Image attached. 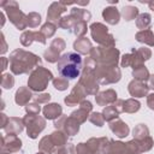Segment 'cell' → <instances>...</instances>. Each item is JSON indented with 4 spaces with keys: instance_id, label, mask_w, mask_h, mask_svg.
Wrapping results in <instances>:
<instances>
[{
    "instance_id": "obj_34",
    "label": "cell",
    "mask_w": 154,
    "mask_h": 154,
    "mask_svg": "<svg viewBox=\"0 0 154 154\" xmlns=\"http://www.w3.org/2000/svg\"><path fill=\"white\" fill-rule=\"evenodd\" d=\"M108 149H109L113 154H128L126 143L120 142V141H113V140H109Z\"/></svg>"
},
{
    "instance_id": "obj_53",
    "label": "cell",
    "mask_w": 154,
    "mask_h": 154,
    "mask_svg": "<svg viewBox=\"0 0 154 154\" xmlns=\"http://www.w3.org/2000/svg\"><path fill=\"white\" fill-rule=\"evenodd\" d=\"M1 61H2V65H1V70H2V71H5V70L7 69V63H10V61H8V59H6L5 57H2V58H1Z\"/></svg>"
},
{
    "instance_id": "obj_36",
    "label": "cell",
    "mask_w": 154,
    "mask_h": 154,
    "mask_svg": "<svg viewBox=\"0 0 154 154\" xmlns=\"http://www.w3.org/2000/svg\"><path fill=\"white\" fill-rule=\"evenodd\" d=\"M76 23H77V19L75 17H72L71 14H69V16H64V17L60 18V20L58 23V26L61 28V29L72 31V29H73Z\"/></svg>"
},
{
    "instance_id": "obj_8",
    "label": "cell",
    "mask_w": 154,
    "mask_h": 154,
    "mask_svg": "<svg viewBox=\"0 0 154 154\" xmlns=\"http://www.w3.org/2000/svg\"><path fill=\"white\" fill-rule=\"evenodd\" d=\"M90 34L93 40L99 43L101 47H114V37L112 34L108 32V28L102 23H93L90 25Z\"/></svg>"
},
{
    "instance_id": "obj_14",
    "label": "cell",
    "mask_w": 154,
    "mask_h": 154,
    "mask_svg": "<svg viewBox=\"0 0 154 154\" xmlns=\"http://www.w3.org/2000/svg\"><path fill=\"white\" fill-rule=\"evenodd\" d=\"M91 109H93L91 102L88 100H83L79 102V108L73 111L70 114V117L73 118L78 124H82L87 120V118H89V113H91Z\"/></svg>"
},
{
    "instance_id": "obj_56",
    "label": "cell",
    "mask_w": 154,
    "mask_h": 154,
    "mask_svg": "<svg viewBox=\"0 0 154 154\" xmlns=\"http://www.w3.org/2000/svg\"><path fill=\"white\" fill-rule=\"evenodd\" d=\"M148 6H149V8H150L152 11H154V0L148 1Z\"/></svg>"
},
{
    "instance_id": "obj_1",
    "label": "cell",
    "mask_w": 154,
    "mask_h": 154,
    "mask_svg": "<svg viewBox=\"0 0 154 154\" xmlns=\"http://www.w3.org/2000/svg\"><path fill=\"white\" fill-rule=\"evenodd\" d=\"M10 69L14 75L22 73H31L37 65H40L41 59L36 54L24 51V49H16L10 54L8 58Z\"/></svg>"
},
{
    "instance_id": "obj_27",
    "label": "cell",
    "mask_w": 154,
    "mask_h": 154,
    "mask_svg": "<svg viewBox=\"0 0 154 154\" xmlns=\"http://www.w3.org/2000/svg\"><path fill=\"white\" fill-rule=\"evenodd\" d=\"M136 41L141 42V43H144L149 47H153L154 46V34L150 29H147V30H140L136 35Z\"/></svg>"
},
{
    "instance_id": "obj_55",
    "label": "cell",
    "mask_w": 154,
    "mask_h": 154,
    "mask_svg": "<svg viewBox=\"0 0 154 154\" xmlns=\"http://www.w3.org/2000/svg\"><path fill=\"white\" fill-rule=\"evenodd\" d=\"M89 4V1L87 0V1H76V5H82V6H84V5H88Z\"/></svg>"
},
{
    "instance_id": "obj_51",
    "label": "cell",
    "mask_w": 154,
    "mask_h": 154,
    "mask_svg": "<svg viewBox=\"0 0 154 154\" xmlns=\"http://www.w3.org/2000/svg\"><path fill=\"white\" fill-rule=\"evenodd\" d=\"M0 116H1V123H0V128H1V129H5V126H6L7 122H8V117H7L5 113H1Z\"/></svg>"
},
{
    "instance_id": "obj_52",
    "label": "cell",
    "mask_w": 154,
    "mask_h": 154,
    "mask_svg": "<svg viewBox=\"0 0 154 154\" xmlns=\"http://www.w3.org/2000/svg\"><path fill=\"white\" fill-rule=\"evenodd\" d=\"M1 43H2V47H1V54H4V53L7 51V45H6V42H5L4 34H1Z\"/></svg>"
},
{
    "instance_id": "obj_35",
    "label": "cell",
    "mask_w": 154,
    "mask_h": 154,
    "mask_svg": "<svg viewBox=\"0 0 154 154\" xmlns=\"http://www.w3.org/2000/svg\"><path fill=\"white\" fill-rule=\"evenodd\" d=\"M70 14H71L72 17H75L77 20H84V22H88V20L91 18V13H90L88 10L78 8V7H73V8H71Z\"/></svg>"
},
{
    "instance_id": "obj_15",
    "label": "cell",
    "mask_w": 154,
    "mask_h": 154,
    "mask_svg": "<svg viewBox=\"0 0 154 154\" xmlns=\"http://www.w3.org/2000/svg\"><path fill=\"white\" fill-rule=\"evenodd\" d=\"M122 112H124V100H117L111 106H106L103 108L102 116H103V119L109 123V122L117 119L119 113H122Z\"/></svg>"
},
{
    "instance_id": "obj_2",
    "label": "cell",
    "mask_w": 154,
    "mask_h": 154,
    "mask_svg": "<svg viewBox=\"0 0 154 154\" xmlns=\"http://www.w3.org/2000/svg\"><path fill=\"white\" fill-rule=\"evenodd\" d=\"M82 70V58L81 54L75 52H67L63 54L58 61V71L61 77L67 79H75L79 77Z\"/></svg>"
},
{
    "instance_id": "obj_23",
    "label": "cell",
    "mask_w": 154,
    "mask_h": 154,
    "mask_svg": "<svg viewBox=\"0 0 154 154\" xmlns=\"http://www.w3.org/2000/svg\"><path fill=\"white\" fill-rule=\"evenodd\" d=\"M102 17L105 19L106 23L111 24V25H116L119 23L120 19V12L118 11V8L116 6H108L105 7L102 11Z\"/></svg>"
},
{
    "instance_id": "obj_28",
    "label": "cell",
    "mask_w": 154,
    "mask_h": 154,
    "mask_svg": "<svg viewBox=\"0 0 154 154\" xmlns=\"http://www.w3.org/2000/svg\"><path fill=\"white\" fill-rule=\"evenodd\" d=\"M132 76H134V79H136V81L148 82V79L150 77V73H149L148 69L144 65H140V66H137L136 69L132 70Z\"/></svg>"
},
{
    "instance_id": "obj_43",
    "label": "cell",
    "mask_w": 154,
    "mask_h": 154,
    "mask_svg": "<svg viewBox=\"0 0 154 154\" xmlns=\"http://www.w3.org/2000/svg\"><path fill=\"white\" fill-rule=\"evenodd\" d=\"M88 119H89L90 123H93L96 126H102L105 124L103 116H102V113H99V112H91L89 114V118Z\"/></svg>"
},
{
    "instance_id": "obj_17",
    "label": "cell",
    "mask_w": 154,
    "mask_h": 154,
    "mask_svg": "<svg viewBox=\"0 0 154 154\" xmlns=\"http://www.w3.org/2000/svg\"><path fill=\"white\" fill-rule=\"evenodd\" d=\"M128 90H129V94L131 96H134V99L135 97H144V96L148 95L149 87L144 82L132 79L128 85Z\"/></svg>"
},
{
    "instance_id": "obj_25",
    "label": "cell",
    "mask_w": 154,
    "mask_h": 154,
    "mask_svg": "<svg viewBox=\"0 0 154 154\" xmlns=\"http://www.w3.org/2000/svg\"><path fill=\"white\" fill-rule=\"evenodd\" d=\"M32 97H34V95L31 94L30 88H28V87H19V89L16 91L14 101L19 106H26L29 100L32 99Z\"/></svg>"
},
{
    "instance_id": "obj_20",
    "label": "cell",
    "mask_w": 154,
    "mask_h": 154,
    "mask_svg": "<svg viewBox=\"0 0 154 154\" xmlns=\"http://www.w3.org/2000/svg\"><path fill=\"white\" fill-rule=\"evenodd\" d=\"M87 143L90 147L91 154H103L106 147L109 143V140L107 137H97V138L93 137V138H89Z\"/></svg>"
},
{
    "instance_id": "obj_7",
    "label": "cell",
    "mask_w": 154,
    "mask_h": 154,
    "mask_svg": "<svg viewBox=\"0 0 154 154\" xmlns=\"http://www.w3.org/2000/svg\"><path fill=\"white\" fill-rule=\"evenodd\" d=\"M150 57H152V52L149 48L140 47L138 49H132L131 53L124 54L120 60V65L122 67L132 66V69H136L137 66L143 65V63L148 60Z\"/></svg>"
},
{
    "instance_id": "obj_31",
    "label": "cell",
    "mask_w": 154,
    "mask_h": 154,
    "mask_svg": "<svg viewBox=\"0 0 154 154\" xmlns=\"http://www.w3.org/2000/svg\"><path fill=\"white\" fill-rule=\"evenodd\" d=\"M132 136H134L135 140H138V141L149 137L150 135H149L148 126L146 124H138V125H136L134 128V130H132Z\"/></svg>"
},
{
    "instance_id": "obj_48",
    "label": "cell",
    "mask_w": 154,
    "mask_h": 154,
    "mask_svg": "<svg viewBox=\"0 0 154 154\" xmlns=\"http://www.w3.org/2000/svg\"><path fill=\"white\" fill-rule=\"evenodd\" d=\"M51 97L52 96H51L49 93H42V94H38V95H34V100L37 103H48Z\"/></svg>"
},
{
    "instance_id": "obj_11",
    "label": "cell",
    "mask_w": 154,
    "mask_h": 154,
    "mask_svg": "<svg viewBox=\"0 0 154 154\" xmlns=\"http://www.w3.org/2000/svg\"><path fill=\"white\" fill-rule=\"evenodd\" d=\"M54 126H55V129L64 131L67 136H73L79 130V124L73 118L67 117L65 114H61L58 119L54 120Z\"/></svg>"
},
{
    "instance_id": "obj_40",
    "label": "cell",
    "mask_w": 154,
    "mask_h": 154,
    "mask_svg": "<svg viewBox=\"0 0 154 154\" xmlns=\"http://www.w3.org/2000/svg\"><path fill=\"white\" fill-rule=\"evenodd\" d=\"M26 22L29 28H36L41 23V16L37 12H30L29 14H26Z\"/></svg>"
},
{
    "instance_id": "obj_24",
    "label": "cell",
    "mask_w": 154,
    "mask_h": 154,
    "mask_svg": "<svg viewBox=\"0 0 154 154\" xmlns=\"http://www.w3.org/2000/svg\"><path fill=\"white\" fill-rule=\"evenodd\" d=\"M42 112H43V116H45L46 119L55 120V119H58L63 114V108H61V106L59 103L53 102V103H47L43 107Z\"/></svg>"
},
{
    "instance_id": "obj_49",
    "label": "cell",
    "mask_w": 154,
    "mask_h": 154,
    "mask_svg": "<svg viewBox=\"0 0 154 154\" xmlns=\"http://www.w3.org/2000/svg\"><path fill=\"white\" fill-rule=\"evenodd\" d=\"M76 154H91L90 147L88 146V143H78L76 147Z\"/></svg>"
},
{
    "instance_id": "obj_18",
    "label": "cell",
    "mask_w": 154,
    "mask_h": 154,
    "mask_svg": "<svg viewBox=\"0 0 154 154\" xmlns=\"http://www.w3.org/2000/svg\"><path fill=\"white\" fill-rule=\"evenodd\" d=\"M34 41H37L42 45H46V37L42 35L41 31H31V30H28V31H24L20 36V43L24 46V47H29Z\"/></svg>"
},
{
    "instance_id": "obj_16",
    "label": "cell",
    "mask_w": 154,
    "mask_h": 154,
    "mask_svg": "<svg viewBox=\"0 0 154 154\" xmlns=\"http://www.w3.org/2000/svg\"><path fill=\"white\" fill-rule=\"evenodd\" d=\"M85 96H87L85 90L83 89V87H82L81 84L77 83V84L73 87V89L71 90L70 95L64 99V102H65L67 106H76L77 103L79 105V102L83 101Z\"/></svg>"
},
{
    "instance_id": "obj_13",
    "label": "cell",
    "mask_w": 154,
    "mask_h": 154,
    "mask_svg": "<svg viewBox=\"0 0 154 154\" xmlns=\"http://www.w3.org/2000/svg\"><path fill=\"white\" fill-rule=\"evenodd\" d=\"M66 11H67L66 5H64L61 1L52 2L51 6L48 7L47 22H51V23H54L55 25H58L60 18H61V14H63L64 12H66Z\"/></svg>"
},
{
    "instance_id": "obj_3",
    "label": "cell",
    "mask_w": 154,
    "mask_h": 154,
    "mask_svg": "<svg viewBox=\"0 0 154 154\" xmlns=\"http://www.w3.org/2000/svg\"><path fill=\"white\" fill-rule=\"evenodd\" d=\"M95 67L96 63L90 57L84 59V67L82 70L78 84L83 87L87 95H96L99 91V82L95 77Z\"/></svg>"
},
{
    "instance_id": "obj_45",
    "label": "cell",
    "mask_w": 154,
    "mask_h": 154,
    "mask_svg": "<svg viewBox=\"0 0 154 154\" xmlns=\"http://www.w3.org/2000/svg\"><path fill=\"white\" fill-rule=\"evenodd\" d=\"M14 85V78L10 73H2L1 76V87L4 89H11Z\"/></svg>"
},
{
    "instance_id": "obj_33",
    "label": "cell",
    "mask_w": 154,
    "mask_h": 154,
    "mask_svg": "<svg viewBox=\"0 0 154 154\" xmlns=\"http://www.w3.org/2000/svg\"><path fill=\"white\" fill-rule=\"evenodd\" d=\"M152 17L149 13H140L136 18V26L141 30H147L150 26Z\"/></svg>"
},
{
    "instance_id": "obj_26",
    "label": "cell",
    "mask_w": 154,
    "mask_h": 154,
    "mask_svg": "<svg viewBox=\"0 0 154 154\" xmlns=\"http://www.w3.org/2000/svg\"><path fill=\"white\" fill-rule=\"evenodd\" d=\"M73 48L78 54H90L93 46L89 38L87 37H79L73 42Z\"/></svg>"
},
{
    "instance_id": "obj_6",
    "label": "cell",
    "mask_w": 154,
    "mask_h": 154,
    "mask_svg": "<svg viewBox=\"0 0 154 154\" xmlns=\"http://www.w3.org/2000/svg\"><path fill=\"white\" fill-rule=\"evenodd\" d=\"M0 6L5 10L10 22L18 29V30H24L28 26V22H26V14H24L18 4L16 1H1Z\"/></svg>"
},
{
    "instance_id": "obj_10",
    "label": "cell",
    "mask_w": 154,
    "mask_h": 154,
    "mask_svg": "<svg viewBox=\"0 0 154 154\" xmlns=\"http://www.w3.org/2000/svg\"><path fill=\"white\" fill-rule=\"evenodd\" d=\"M23 122H24V125L26 126V134L30 138H36L38 134L46 128V120L40 116L26 114L23 118Z\"/></svg>"
},
{
    "instance_id": "obj_54",
    "label": "cell",
    "mask_w": 154,
    "mask_h": 154,
    "mask_svg": "<svg viewBox=\"0 0 154 154\" xmlns=\"http://www.w3.org/2000/svg\"><path fill=\"white\" fill-rule=\"evenodd\" d=\"M148 87H149V89H154V75H150L149 79H148Z\"/></svg>"
},
{
    "instance_id": "obj_47",
    "label": "cell",
    "mask_w": 154,
    "mask_h": 154,
    "mask_svg": "<svg viewBox=\"0 0 154 154\" xmlns=\"http://www.w3.org/2000/svg\"><path fill=\"white\" fill-rule=\"evenodd\" d=\"M41 111V107H40V103L37 102H32V103H28L25 106V112L26 114H30V116H37Z\"/></svg>"
},
{
    "instance_id": "obj_37",
    "label": "cell",
    "mask_w": 154,
    "mask_h": 154,
    "mask_svg": "<svg viewBox=\"0 0 154 154\" xmlns=\"http://www.w3.org/2000/svg\"><path fill=\"white\" fill-rule=\"evenodd\" d=\"M140 107H141L140 101H137L134 97L124 100V112H126V113H135L140 109Z\"/></svg>"
},
{
    "instance_id": "obj_9",
    "label": "cell",
    "mask_w": 154,
    "mask_h": 154,
    "mask_svg": "<svg viewBox=\"0 0 154 154\" xmlns=\"http://www.w3.org/2000/svg\"><path fill=\"white\" fill-rule=\"evenodd\" d=\"M95 77L99 84H111L116 83L120 79L122 72L118 66H105L96 65L95 67Z\"/></svg>"
},
{
    "instance_id": "obj_46",
    "label": "cell",
    "mask_w": 154,
    "mask_h": 154,
    "mask_svg": "<svg viewBox=\"0 0 154 154\" xmlns=\"http://www.w3.org/2000/svg\"><path fill=\"white\" fill-rule=\"evenodd\" d=\"M76 153V148L73 147L72 143H66L63 147L57 148V150L54 152V154H75Z\"/></svg>"
},
{
    "instance_id": "obj_42",
    "label": "cell",
    "mask_w": 154,
    "mask_h": 154,
    "mask_svg": "<svg viewBox=\"0 0 154 154\" xmlns=\"http://www.w3.org/2000/svg\"><path fill=\"white\" fill-rule=\"evenodd\" d=\"M49 48H51V49H53V51H55L57 53H59V54H60V53L66 48V43H65V41H64L63 38L57 37V38H54V40L51 42Z\"/></svg>"
},
{
    "instance_id": "obj_58",
    "label": "cell",
    "mask_w": 154,
    "mask_h": 154,
    "mask_svg": "<svg viewBox=\"0 0 154 154\" xmlns=\"http://www.w3.org/2000/svg\"><path fill=\"white\" fill-rule=\"evenodd\" d=\"M36 154H46V153H43V152H40V153H36Z\"/></svg>"
},
{
    "instance_id": "obj_41",
    "label": "cell",
    "mask_w": 154,
    "mask_h": 154,
    "mask_svg": "<svg viewBox=\"0 0 154 154\" xmlns=\"http://www.w3.org/2000/svg\"><path fill=\"white\" fill-rule=\"evenodd\" d=\"M52 83H53V87L60 91L66 90L69 87V79L65 77H55V78H53Z\"/></svg>"
},
{
    "instance_id": "obj_44",
    "label": "cell",
    "mask_w": 154,
    "mask_h": 154,
    "mask_svg": "<svg viewBox=\"0 0 154 154\" xmlns=\"http://www.w3.org/2000/svg\"><path fill=\"white\" fill-rule=\"evenodd\" d=\"M43 58H45L48 63H58L59 59H60V54L57 53L55 51L48 48V49L45 51V53H43Z\"/></svg>"
},
{
    "instance_id": "obj_57",
    "label": "cell",
    "mask_w": 154,
    "mask_h": 154,
    "mask_svg": "<svg viewBox=\"0 0 154 154\" xmlns=\"http://www.w3.org/2000/svg\"><path fill=\"white\" fill-rule=\"evenodd\" d=\"M108 144H109V143H108ZM103 154H113V153L108 149V146H107V147H106V149H105V153H103Z\"/></svg>"
},
{
    "instance_id": "obj_21",
    "label": "cell",
    "mask_w": 154,
    "mask_h": 154,
    "mask_svg": "<svg viewBox=\"0 0 154 154\" xmlns=\"http://www.w3.org/2000/svg\"><path fill=\"white\" fill-rule=\"evenodd\" d=\"M24 126L25 125H24L23 119L18 118V117H11V118H8V122L4 130H5L6 135H18L23 131Z\"/></svg>"
},
{
    "instance_id": "obj_19",
    "label": "cell",
    "mask_w": 154,
    "mask_h": 154,
    "mask_svg": "<svg viewBox=\"0 0 154 154\" xmlns=\"http://www.w3.org/2000/svg\"><path fill=\"white\" fill-rule=\"evenodd\" d=\"M108 126H109L111 131H112L117 137H119V138L126 137V136L129 135V132H130V129H129L128 124L124 123V122H123L122 119H119V118H117V119L109 122V125H108Z\"/></svg>"
},
{
    "instance_id": "obj_39",
    "label": "cell",
    "mask_w": 154,
    "mask_h": 154,
    "mask_svg": "<svg viewBox=\"0 0 154 154\" xmlns=\"http://www.w3.org/2000/svg\"><path fill=\"white\" fill-rule=\"evenodd\" d=\"M87 30H88L87 22H84V20H77V23L75 24V26L72 29V32L76 36H78V37H84Z\"/></svg>"
},
{
    "instance_id": "obj_12",
    "label": "cell",
    "mask_w": 154,
    "mask_h": 154,
    "mask_svg": "<svg viewBox=\"0 0 154 154\" xmlns=\"http://www.w3.org/2000/svg\"><path fill=\"white\" fill-rule=\"evenodd\" d=\"M22 148V141L17 135H5L1 138L0 154H14Z\"/></svg>"
},
{
    "instance_id": "obj_38",
    "label": "cell",
    "mask_w": 154,
    "mask_h": 154,
    "mask_svg": "<svg viewBox=\"0 0 154 154\" xmlns=\"http://www.w3.org/2000/svg\"><path fill=\"white\" fill-rule=\"evenodd\" d=\"M55 30H57V25H55L54 23H51V22H46V23L41 26V29H40V31L42 32V35H43L46 38L52 37V36L55 34Z\"/></svg>"
},
{
    "instance_id": "obj_5",
    "label": "cell",
    "mask_w": 154,
    "mask_h": 154,
    "mask_svg": "<svg viewBox=\"0 0 154 154\" xmlns=\"http://www.w3.org/2000/svg\"><path fill=\"white\" fill-rule=\"evenodd\" d=\"M53 73L42 67V66H37L30 75H29V79H28V85L30 88V90L34 91H43L49 81H53Z\"/></svg>"
},
{
    "instance_id": "obj_50",
    "label": "cell",
    "mask_w": 154,
    "mask_h": 154,
    "mask_svg": "<svg viewBox=\"0 0 154 154\" xmlns=\"http://www.w3.org/2000/svg\"><path fill=\"white\" fill-rule=\"evenodd\" d=\"M147 105H148V107H149L150 109L154 111V93L147 95Z\"/></svg>"
},
{
    "instance_id": "obj_29",
    "label": "cell",
    "mask_w": 154,
    "mask_h": 154,
    "mask_svg": "<svg viewBox=\"0 0 154 154\" xmlns=\"http://www.w3.org/2000/svg\"><path fill=\"white\" fill-rule=\"evenodd\" d=\"M38 149L46 154H52L57 150V147L54 146V143L52 142L49 136H45L41 138V141L38 143Z\"/></svg>"
},
{
    "instance_id": "obj_30",
    "label": "cell",
    "mask_w": 154,
    "mask_h": 154,
    "mask_svg": "<svg viewBox=\"0 0 154 154\" xmlns=\"http://www.w3.org/2000/svg\"><path fill=\"white\" fill-rule=\"evenodd\" d=\"M49 137H51L52 142L54 143V146H55L57 148L63 147V146H65V144L67 143V135H66L64 131H60V130L54 131V132H52V134L49 135Z\"/></svg>"
},
{
    "instance_id": "obj_22",
    "label": "cell",
    "mask_w": 154,
    "mask_h": 154,
    "mask_svg": "<svg viewBox=\"0 0 154 154\" xmlns=\"http://www.w3.org/2000/svg\"><path fill=\"white\" fill-rule=\"evenodd\" d=\"M95 100L99 106H107V105L114 103L117 101V93L113 89H107L105 91L97 93L95 95Z\"/></svg>"
},
{
    "instance_id": "obj_4",
    "label": "cell",
    "mask_w": 154,
    "mask_h": 154,
    "mask_svg": "<svg viewBox=\"0 0 154 154\" xmlns=\"http://www.w3.org/2000/svg\"><path fill=\"white\" fill-rule=\"evenodd\" d=\"M90 58L96 63V65L105 66H117L119 61V51L114 47H96L90 52Z\"/></svg>"
},
{
    "instance_id": "obj_32",
    "label": "cell",
    "mask_w": 154,
    "mask_h": 154,
    "mask_svg": "<svg viewBox=\"0 0 154 154\" xmlns=\"http://www.w3.org/2000/svg\"><path fill=\"white\" fill-rule=\"evenodd\" d=\"M138 8L135 7V6H124L122 8V12H120V16L125 19V20H132V19H136L137 16H138Z\"/></svg>"
}]
</instances>
